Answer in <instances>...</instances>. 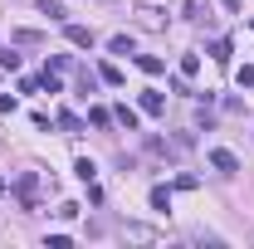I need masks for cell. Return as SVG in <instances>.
<instances>
[{"instance_id":"obj_18","label":"cell","mask_w":254,"mask_h":249,"mask_svg":"<svg viewBox=\"0 0 254 249\" xmlns=\"http://www.w3.org/2000/svg\"><path fill=\"white\" fill-rule=\"evenodd\" d=\"M235 78H240V88H254V68H240Z\"/></svg>"},{"instance_id":"obj_19","label":"cell","mask_w":254,"mask_h":249,"mask_svg":"<svg viewBox=\"0 0 254 249\" xmlns=\"http://www.w3.org/2000/svg\"><path fill=\"white\" fill-rule=\"evenodd\" d=\"M225 10H240V0H225Z\"/></svg>"},{"instance_id":"obj_16","label":"cell","mask_w":254,"mask_h":249,"mask_svg":"<svg viewBox=\"0 0 254 249\" xmlns=\"http://www.w3.org/2000/svg\"><path fill=\"white\" fill-rule=\"evenodd\" d=\"M200 10H205V0H186V20H200Z\"/></svg>"},{"instance_id":"obj_9","label":"cell","mask_w":254,"mask_h":249,"mask_svg":"<svg viewBox=\"0 0 254 249\" xmlns=\"http://www.w3.org/2000/svg\"><path fill=\"white\" fill-rule=\"evenodd\" d=\"M200 73V54H181V78H195Z\"/></svg>"},{"instance_id":"obj_14","label":"cell","mask_w":254,"mask_h":249,"mask_svg":"<svg viewBox=\"0 0 254 249\" xmlns=\"http://www.w3.org/2000/svg\"><path fill=\"white\" fill-rule=\"evenodd\" d=\"M98 73H103V83H113V88H118V83H123V73H118V68H113V63H103V68H98Z\"/></svg>"},{"instance_id":"obj_12","label":"cell","mask_w":254,"mask_h":249,"mask_svg":"<svg viewBox=\"0 0 254 249\" xmlns=\"http://www.w3.org/2000/svg\"><path fill=\"white\" fill-rule=\"evenodd\" d=\"M39 10H44L49 20H64V5H59V0H39Z\"/></svg>"},{"instance_id":"obj_7","label":"cell","mask_w":254,"mask_h":249,"mask_svg":"<svg viewBox=\"0 0 254 249\" xmlns=\"http://www.w3.org/2000/svg\"><path fill=\"white\" fill-rule=\"evenodd\" d=\"M137 68H142V73H161V68H166V63H161L157 54H137Z\"/></svg>"},{"instance_id":"obj_1","label":"cell","mask_w":254,"mask_h":249,"mask_svg":"<svg viewBox=\"0 0 254 249\" xmlns=\"http://www.w3.org/2000/svg\"><path fill=\"white\" fill-rule=\"evenodd\" d=\"M210 166H215L220 176H240V156L225 152V147H215V152H210Z\"/></svg>"},{"instance_id":"obj_3","label":"cell","mask_w":254,"mask_h":249,"mask_svg":"<svg viewBox=\"0 0 254 249\" xmlns=\"http://www.w3.org/2000/svg\"><path fill=\"white\" fill-rule=\"evenodd\" d=\"M161 108H166V98H161L157 88H147V93H142V113H147V118H161Z\"/></svg>"},{"instance_id":"obj_11","label":"cell","mask_w":254,"mask_h":249,"mask_svg":"<svg viewBox=\"0 0 254 249\" xmlns=\"http://www.w3.org/2000/svg\"><path fill=\"white\" fill-rule=\"evenodd\" d=\"M88 123L93 127H113V113H108V108H88Z\"/></svg>"},{"instance_id":"obj_13","label":"cell","mask_w":254,"mask_h":249,"mask_svg":"<svg viewBox=\"0 0 254 249\" xmlns=\"http://www.w3.org/2000/svg\"><path fill=\"white\" fill-rule=\"evenodd\" d=\"M0 68H5V73H15V68H20V54H15V49H5V54H0Z\"/></svg>"},{"instance_id":"obj_10","label":"cell","mask_w":254,"mask_h":249,"mask_svg":"<svg viewBox=\"0 0 254 249\" xmlns=\"http://www.w3.org/2000/svg\"><path fill=\"white\" fill-rule=\"evenodd\" d=\"M210 59H215V63H230V39H215V44H210Z\"/></svg>"},{"instance_id":"obj_15","label":"cell","mask_w":254,"mask_h":249,"mask_svg":"<svg viewBox=\"0 0 254 249\" xmlns=\"http://www.w3.org/2000/svg\"><path fill=\"white\" fill-rule=\"evenodd\" d=\"M108 49H113V54H132V39H127V34H118V39H113Z\"/></svg>"},{"instance_id":"obj_20","label":"cell","mask_w":254,"mask_h":249,"mask_svg":"<svg viewBox=\"0 0 254 249\" xmlns=\"http://www.w3.org/2000/svg\"><path fill=\"white\" fill-rule=\"evenodd\" d=\"M0 195H5V176H0Z\"/></svg>"},{"instance_id":"obj_17","label":"cell","mask_w":254,"mask_h":249,"mask_svg":"<svg viewBox=\"0 0 254 249\" xmlns=\"http://www.w3.org/2000/svg\"><path fill=\"white\" fill-rule=\"evenodd\" d=\"M15 108H20V103H15V93H5V98H0V118H5V113H15Z\"/></svg>"},{"instance_id":"obj_4","label":"cell","mask_w":254,"mask_h":249,"mask_svg":"<svg viewBox=\"0 0 254 249\" xmlns=\"http://www.w3.org/2000/svg\"><path fill=\"white\" fill-rule=\"evenodd\" d=\"M113 118H118V123L127 127V132H137V127H142V118H137V108H127V103H118V108H113Z\"/></svg>"},{"instance_id":"obj_5","label":"cell","mask_w":254,"mask_h":249,"mask_svg":"<svg viewBox=\"0 0 254 249\" xmlns=\"http://www.w3.org/2000/svg\"><path fill=\"white\" fill-rule=\"evenodd\" d=\"M68 44H78V49H93V30H88V25H68Z\"/></svg>"},{"instance_id":"obj_8","label":"cell","mask_w":254,"mask_h":249,"mask_svg":"<svg viewBox=\"0 0 254 249\" xmlns=\"http://www.w3.org/2000/svg\"><path fill=\"white\" fill-rule=\"evenodd\" d=\"M152 210H171V190L166 186H152Z\"/></svg>"},{"instance_id":"obj_6","label":"cell","mask_w":254,"mask_h":249,"mask_svg":"<svg viewBox=\"0 0 254 249\" xmlns=\"http://www.w3.org/2000/svg\"><path fill=\"white\" fill-rule=\"evenodd\" d=\"M73 171H78V181H83V186H88V181L98 176V166L88 161V156H78V161H73Z\"/></svg>"},{"instance_id":"obj_2","label":"cell","mask_w":254,"mask_h":249,"mask_svg":"<svg viewBox=\"0 0 254 249\" xmlns=\"http://www.w3.org/2000/svg\"><path fill=\"white\" fill-rule=\"evenodd\" d=\"M34 186H39V176H34V171H25V176L15 181V195H20V205H25V210H34Z\"/></svg>"}]
</instances>
